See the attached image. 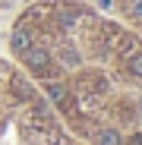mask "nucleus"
<instances>
[{"mask_svg": "<svg viewBox=\"0 0 142 145\" xmlns=\"http://www.w3.org/2000/svg\"><path fill=\"white\" fill-rule=\"evenodd\" d=\"M22 63H26L35 76H54V66H51V51L47 47H38V44H32L26 54H22Z\"/></svg>", "mask_w": 142, "mask_h": 145, "instance_id": "obj_1", "label": "nucleus"}, {"mask_svg": "<svg viewBox=\"0 0 142 145\" xmlns=\"http://www.w3.org/2000/svg\"><path fill=\"white\" fill-rule=\"evenodd\" d=\"M32 44H35V38H32V32H29L26 25H16V29L10 32V51H13V54H19V57H22Z\"/></svg>", "mask_w": 142, "mask_h": 145, "instance_id": "obj_2", "label": "nucleus"}, {"mask_svg": "<svg viewBox=\"0 0 142 145\" xmlns=\"http://www.w3.org/2000/svg\"><path fill=\"white\" fill-rule=\"evenodd\" d=\"M95 145H126V142L117 129H98L95 133Z\"/></svg>", "mask_w": 142, "mask_h": 145, "instance_id": "obj_3", "label": "nucleus"}, {"mask_svg": "<svg viewBox=\"0 0 142 145\" xmlns=\"http://www.w3.org/2000/svg\"><path fill=\"white\" fill-rule=\"evenodd\" d=\"M60 60H63V66H69V69H76L79 63H82V57H79V51L73 44H63L60 47Z\"/></svg>", "mask_w": 142, "mask_h": 145, "instance_id": "obj_4", "label": "nucleus"}, {"mask_svg": "<svg viewBox=\"0 0 142 145\" xmlns=\"http://www.w3.org/2000/svg\"><path fill=\"white\" fill-rule=\"evenodd\" d=\"M44 91H47V98H51V101H63V98H66V85H60V82H47Z\"/></svg>", "mask_w": 142, "mask_h": 145, "instance_id": "obj_5", "label": "nucleus"}, {"mask_svg": "<svg viewBox=\"0 0 142 145\" xmlns=\"http://www.w3.org/2000/svg\"><path fill=\"white\" fill-rule=\"evenodd\" d=\"M57 22H60V29H76V10H60V16H57Z\"/></svg>", "mask_w": 142, "mask_h": 145, "instance_id": "obj_6", "label": "nucleus"}, {"mask_svg": "<svg viewBox=\"0 0 142 145\" xmlns=\"http://www.w3.org/2000/svg\"><path fill=\"white\" fill-rule=\"evenodd\" d=\"M126 69L133 72V76H142V51H139V54H133V57L126 60Z\"/></svg>", "mask_w": 142, "mask_h": 145, "instance_id": "obj_7", "label": "nucleus"}, {"mask_svg": "<svg viewBox=\"0 0 142 145\" xmlns=\"http://www.w3.org/2000/svg\"><path fill=\"white\" fill-rule=\"evenodd\" d=\"M130 145H142V133H136V136L130 139Z\"/></svg>", "mask_w": 142, "mask_h": 145, "instance_id": "obj_8", "label": "nucleus"}, {"mask_svg": "<svg viewBox=\"0 0 142 145\" xmlns=\"http://www.w3.org/2000/svg\"><path fill=\"white\" fill-rule=\"evenodd\" d=\"M133 13H136V16L142 19V0H139V3H136V10H133Z\"/></svg>", "mask_w": 142, "mask_h": 145, "instance_id": "obj_9", "label": "nucleus"}, {"mask_svg": "<svg viewBox=\"0 0 142 145\" xmlns=\"http://www.w3.org/2000/svg\"><path fill=\"white\" fill-rule=\"evenodd\" d=\"M98 7H101V10H107V7H111V0H98Z\"/></svg>", "mask_w": 142, "mask_h": 145, "instance_id": "obj_10", "label": "nucleus"}]
</instances>
